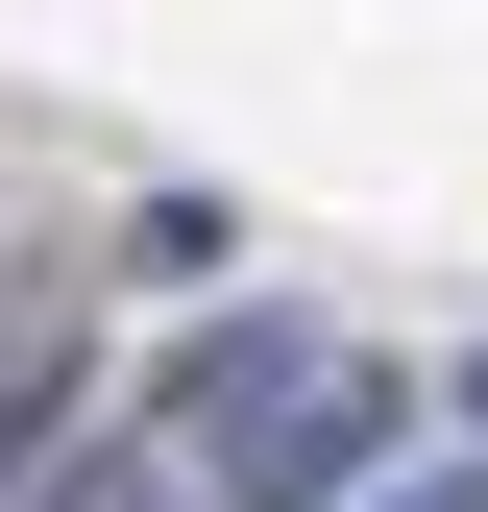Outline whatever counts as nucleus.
<instances>
[{"instance_id":"obj_1","label":"nucleus","mask_w":488,"mask_h":512,"mask_svg":"<svg viewBox=\"0 0 488 512\" xmlns=\"http://www.w3.org/2000/svg\"><path fill=\"white\" fill-rule=\"evenodd\" d=\"M391 439H415V391H391V366H342V342H318V366H293V391L244 415L220 464H196V512H318V488H366V464H391Z\"/></svg>"},{"instance_id":"obj_2","label":"nucleus","mask_w":488,"mask_h":512,"mask_svg":"<svg viewBox=\"0 0 488 512\" xmlns=\"http://www.w3.org/2000/svg\"><path fill=\"white\" fill-rule=\"evenodd\" d=\"M122 269H147V293H196V269H244V220H220V196H147V220H122Z\"/></svg>"},{"instance_id":"obj_3","label":"nucleus","mask_w":488,"mask_h":512,"mask_svg":"<svg viewBox=\"0 0 488 512\" xmlns=\"http://www.w3.org/2000/svg\"><path fill=\"white\" fill-rule=\"evenodd\" d=\"M318 512H488V439H464V464H415V439H391V464H366V488H318Z\"/></svg>"},{"instance_id":"obj_4","label":"nucleus","mask_w":488,"mask_h":512,"mask_svg":"<svg viewBox=\"0 0 488 512\" xmlns=\"http://www.w3.org/2000/svg\"><path fill=\"white\" fill-rule=\"evenodd\" d=\"M440 415H464V439H488V366H464V391H440Z\"/></svg>"}]
</instances>
